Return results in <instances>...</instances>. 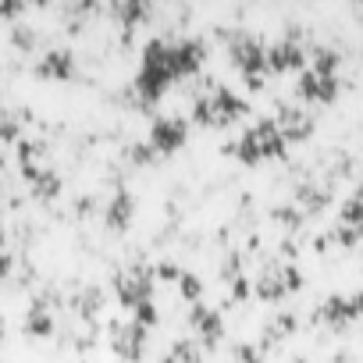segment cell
<instances>
[{"mask_svg":"<svg viewBox=\"0 0 363 363\" xmlns=\"http://www.w3.org/2000/svg\"><path fill=\"white\" fill-rule=\"evenodd\" d=\"M182 139H186V121L182 118H157L153 121V132H150V143L153 150H174Z\"/></svg>","mask_w":363,"mask_h":363,"instance_id":"6da1fadb","label":"cell"}]
</instances>
